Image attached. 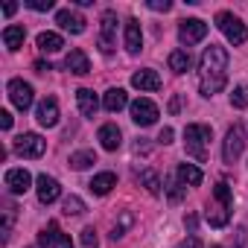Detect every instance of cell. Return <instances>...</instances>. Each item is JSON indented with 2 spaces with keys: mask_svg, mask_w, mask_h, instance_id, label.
<instances>
[{
  "mask_svg": "<svg viewBox=\"0 0 248 248\" xmlns=\"http://www.w3.org/2000/svg\"><path fill=\"white\" fill-rule=\"evenodd\" d=\"M35 120L41 123L44 129H53L56 123H59V102H56L53 96L41 99V102H38V108H35Z\"/></svg>",
  "mask_w": 248,
  "mask_h": 248,
  "instance_id": "cell-11",
  "label": "cell"
},
{
  "mask_svg": "<svg viewBox=\"0 0 248 248\" xmlns=\"http://www.w3.org/2000/svg\"><path fill=\"white\" fill-rule=\"evenodd\" d=\"M53 248H73V242H70V236H67V233H62V231H59V236H56Z\"/></svg>",
  "mask_w": 248,
  "mask_h": 248,
  "instance_id": "cell-37",
  "label": "cell"
},
{
  "mask_svg": "<svg viewBox=\"0 0 248 248\" xmlns=\"http://www.w3.org/2000/svg\"><path fill=\"white\" fill-rule=\"evenodd\" d=\"M149 9H155V12H170V9H172V3H170V0H152Z\"/></svg>",
  "mask_w": 248,
  "mask_h": 248,
  "instance_id": "cell-36",
  "label": "cell"
},
{
  "mask_svg": "<svg viewBox=\"0 0 248 248\" xmlns=\"http://www.w3.org/2000/svg\"><path fill=\"white\" fill-rule=\"evenodd\" d=\"M35 184H38V202H41V204H53V202L62 196V184H59L53 175H47V172H41Z\"/></svg>",
  "mask_w": 248,
  "mask_h": 248,
  "instance_id": "cell-10",
  "label": "cell"
},
{
  "mask_svg": "<svg viewBox=\"0 0 248 248\" xmlns=\"http://www.w3.org/2000/svg\"><path fill=\"white\" fill-rule=\"evenodd\" d=\"M82 245H85V248H96V245H99V236H96L93 228H85V231H82Z\"/></svg>",
  "mask_w": 248,
  "mask_h": 248,
  "instance_id": "cell-34",
  "label": "cell"
},
{
  "mask_svg": "<svg viewBox=\"0 0 248 248\" xmlns=\"http://www.w3.org/2000/svg\"><path fill=\"white\" fill-rule=\"evenodd\" d=\"M228 82V50L219 44H210L199 64V91L204 96H213Z\"/></svg>",
  "mask_w": 248,
  "mask_h": 248,
  "instance_id": "cell-1",
  "label": "cell"
},
{
  "mask_svg": "<svg viewBox=\"0 0 248 248\" xmlns=\"http://www.w3.org/2000/svg\"><path fill=\"white\" fill-rule=\"evenodd\" d=\"M242 149H245V132H242V126H231L228 135H225V143H222L225 164H236V158L242 155Z\"/></svg>",
  "mask_w": 248,
  "mask_h": 248,
  "instance_id": "cell-4",
  "label": "cell"
},
{
  "mask_svg": "<svg viewBox=\"0 0 248 248\" xmlns=\"http://www.w3.org/2000/svg\"><path fill=\"white\" fill-rule=\"evenodd\" d=\"M64 67H67L70 73H76V76L91 73V62H88L85 50H70V53H67V59H64Z\"/></svg>",
  "mask_w": 248,
  "mask_h": 248,
  "instance_id": "cell-15",
  "label": "cell"
},
{
  "mask_svg": "<svg viewBox=\"0 0 248 248\" xmlns=\"http://www.w3.org/2000/svg\"><path fill=\"white\" fill-rule=\"evenodd\" d=\"M231 207H233V202H219V207H210L207 210L210 228H225L231 222Z\"/></svg>",
  "mask_w": 248,
  "mask_h": 248,
  "instance_id": "cell-19",
  "label": "cell"
},
{
  "mask_svg": "<svg viewBox=\"0 0 248 248\" xmlns=\"http://www.w3.org/2000/svg\"><path fill=\"white\" fill-rule=\"evenodd\" d=\"M167 196H170V202H181L184 196H187V187L181 184V181H175V178H167Z\"/></svg>",
  "mask_w": 248,
  "mask_h": 248,
  "instance_id": "cell-28",
  "label": "cell"
},
{
  "mask_svg": "<svg viewBox=\"0 0 248 248\" xmlns=\"http://www.w3.org/2000/svg\"><path fill=\"white\" fill-rule=\"evenodd\" d=\"M64 213H67V216H79V213H85V202H82L79 196H67V199H64Z\"/></svg>",
  "mask_w": 248,
  "mask_h": 248,
  "instance_id": "cell-32",
  "label": "cell"
},
{
  "mask_svg": "<svg viewBox=\"0 0 248 248\" xmlns=\"http://www.w3.org/2000/svg\"><path fill=\"white\" fill-rule=\"evenodd\" d=\"M96 140L102 143L105 152H117L120 143H123V135H120V129L114 123H105V126H99V132H96Z\"/></svg>",
  "mask_w": 248,
  "mask_h": 248,
  "instance_id": "cell-13",
  "label": "cell"
},
{
  "mask_svg": "<svg viewBox=\"0 0 248 248\" xmlns=\"http://www.w3.org/2000/svg\"><path fill=\"white\" fill-rule=\"evenodd\" d=\"M231 105H233V108H248V85L233 88V93H231Z\"/></svg>",
  "mask_w": 248,
  "mask_h": 248,
  "instance_id": "cell-33",
  "label": "cell"
},
{
  "mask_svg": "<svg viewBox=\"0 0 248 248\" xmlns=\"http://www.w3.org/2000/svg\"><path fill=\"white\" fill-rule=\"evenodd\" d=\"M213 248H222V245H213Z\"/></svg>",
  "mask_w": 248,
  "mask_h": 248,
  "instance_id": "cell-44",
  "label": "cell"
},
{
  "mask_svg": "<svg viewBox=\"0 0 248 248\" xmlns=\"http://www.w3.org/2000/svg\"><path fill=\"white\" fill-rule=\"evenodd\" d=\"M35 44H38L41 53H59V50L64 47V38H62L59 32H41Z\"/></svg>",
  "mask_w": 248,
  "mask_h": 248,
  "instance_id": "cell-24",
  "label": "cell"
},
{
  "mask_svg": "<svg viewBox=\"0 0 248 248\" xmlns=\"http://www.w3.org/2000/svg\"><path fill=\"white\" fill-rule=\"evenodd\" d=\"M202 178H204V175H202V170H199L196 164H181V167H178V181H181L184 187H199Z\"/></svg>",
  "mask_w": 248,
  "mask_h": 248,
  "instance_id": "cell-22",
  "label": "cell"
},
{
  "mask_svg": "<svg viewBox=\"0 0 248 248\" xmlns=\"http://www.w3.org/2000/svg\"><path fill=\"white\" fill-rule=\"evenodd\" d=\"M178 248H202V242H199V236H187Z\"/></svg>",
  "mask_w": 248,
  "mask_h": 248,
  "instance_id": "cell-40",
  "label": "cell"
},
{
  "mask_svg": "<svg viewBox=\"0 0 248 248\" xmlns=\"http://www.w3.org/2000/svg\"><path fill=\"white\" fill-rule=\"evenodd\" d=\"M140 184H143L152 196H158V193H161V178H158V172H155V170H143V172H140Z\"/></svg>",
  "mask_w": 248,
  "mask_h": 248,
  "instance_id": "cell-27",
  "label": "cell"
},
{
  "mask_svg": "<svg viewBox=\"0 0 248 248\" xmlns=\"http://www.w3.org/2000/svg\"><path fill=\"white\" fill-rule=\"evenodd\" d=\"M129 111H132V120L138 123V126H152V123L161 117V114H158V105H155L152 99H146V96L135 99V102L129 105Z\"/></svg>",
  "mask_w": 248,
  "mask_h": 248,
  "instance_id": "cell-7",
  "label": "cell"
},
{
  "mask_svg": "<svg viewBox=\"0 0 248 248\" xmlns=\"http://www.w3.org/2000/svg\"><path fill=\"white\" fill-rule=\"evenodd\" d=\"M207 143H210V126H204V123H190L184 129V149L196 161L207 158Z\"/></svg>",
  "mask_w": 248,
  "mask_h": 248,
  "instance_id": "cell-2",
  "label": "cell"
},
{
  "mask_svg": "<svg viewBox=\"0 0 248 248\" xmlns=\"http://www.w3.org/2000/svg\"><path fill=\"white\" fill-rule=\"evenodd\" d=\"M216 27L225 32V38H228L233 47H239V44L248 41V30H245V24H242L236 15H231V12H219V15H216Z\"/></svg>",
  "mask_w": 248,
  "mask_h": 248,
  "instance_id": "cell-3",
  "label": "cell"
},
{
  "mask_svg": "<svg viewBox=\"0 0 248 248\" xmlns=\"http://www.w3.org/2000/svg\"><path fill=\"white\" fill-rule=\"evenodd\" d=\"M158 143H164V146H167V143H172V129H170V126H167V129H161Z\"/></svg>",
  "mask_w": 248,
  "mask_h": 248,
  "instance_id": "cell-38",
  "label": "cell"
},
{
  "mask_svg": "<svg viewBox=\"0 0 248 248\" xmlns=\"http://www.w3.org/2000/svg\"><path fill=\"white\" fill-rule=\"evenodd\" d=\"M18 12V3H3V15L9 18V15H15Z\"/></svg>",
  "mask_w": 248,
  "mask_h": 248,
  "instance_id": "cell-41",
  "label": "cell"
},
{
  "mask_svg": "<svg viewBox=\"0 0 248 248\" xmlns=\"http://www.w3.org/2000/svg\"><path fill=\"white\" fill-rule=\"evenodd\" d=\"M56 24H59L62 30L73 32V35H82V32H85V18H82V15H76V12H70V9L56 12Z\"/></svg>",
  "mask_w": 248,
  "mask_h": 248,
  "instance_id": "cell-14",
  "label": "cell"
},
{
  "mask_svg": "<svg viewBox=\"0 0 248 248\" xmlns=\"http://www.w3.org/2000/svg\"><path fill=\"white\" fill-rule=\"evenodd\" d=\"M6 187H9V193H15V196H21V193H27L30 187H32V175L27 172V170H6Z\"/></svg>",
  "mask_w": 248,
  "mask_h": 248,
  "instance_id": "cell-12",
  "label": "cell"
},
{
  "mask_svg": "<svg viewBox=\"0 0 248 248\" xmlns=\"http://www.w3.org/2000/svg\"><path fill=\"white\" fill-rule=\"evenodd\" d=\"M132 85H135L138 91H158V88H161V76H158L155 70H138V73L132 76Z\"/></svg>",
  "mask_w": 248,
  "mask_h": 248,
  "instance_id": "cell-17",
  "label": "cell"
},
{
  "mask_svg": "<svg viewBox=\"0 0 248 248\" xmlns=\"http://www.w3.org/2000/svg\"><path fill=\"white\" fill-rule=\"evenodd\" d=\"M0 126H3L6 132L12 129V114H9V111H0Z\"/></svg>",
  "mask_w": 248,
  "mask_h": 248,
  "instance_id": "cell-39",
  "label": "cell"
},
{
  "mask_svg": "<svg viewBox=\"0 0 248 248\" xmlns=\"http://www.w3.org/2000/svg\"><path fill=\"white\" fill-rule=\"evenodd\" d=\"M114 44H117V12L108 9L102 12V30H99V50L105 56L114 53Z\"/></svg>",
  "mask_w": 248,
  "mask_h": 248,
  "instance_id": "cell-6",
  "label": "cell"
},
{
  "mask_svg": "<svg viewBox=\"0 0 248 248\" xmlns=\"http://www.w3.org/2000/svg\"><path fill=\"white\" fill-rule=\"evenodd\" d=\"M76 102H79V111H82L85 117H93L96 108H99V99H96V93H93L91 88H79V91H76Z\"/></svg>",
  "mask_w": 248,
  "mask_h": 248,
  "instance_id": "cell-18",
  "label": "cell"
},
{
  "mask_svg": "<svg viewBox=\"0 0 248 248\" xmlns=\"http://www.w3.org/2000/svg\"><path fill=\"white\" fill-rule=\"evenodd\" d=\"M88 187H91V193H93V196H108V193L117 187V175H114V172H99V175H93V178H91V184H88Z\"/></svg>",
  "mask_w": 248,
  "mask_h": 248,
  "instance_id": "cell-16",
  "label": "cell"
},
{
  "mask_svg": "<svg viewBox=\"0 0 248 248\" xmlns=\"http://www.w3.org/2000/svg\"><path fill=\"white\" fill-rule=\"evenodd\" d=\"M24 38H27V30L24 27H6L3 30V44H6V50H21L24 47Z\"/></svg>",
  "mask_w": 248,
  "mask_h": 248,
  "instance_id": "cell-23",
  "label": "cell"
},
{
  "mask_svg": "<svg viewBox=\"0 0 248 248\" xmlns=\"http://www.w3.org/2000/svg\"><path fill=\"white\" fill-rule=\"evenodd\" d=\"M56 236H59V225H56V222H50V225H47V228H44V231L38 233V248H47V245L53 248Z\"/></svg>",
  "mask_w": 248,
  "mask_h": 248,
  "instance_id": "cell-29",
  "label": "cell"
},
{
  "mask_svg": "<svg viewBox=\"0 0 248 248\" xmlns=\"http://www.w3.org/2000/svg\"><path fill=\"white\" fill-rule=\"evenodd\" d=\"M35 70H38V73H47V70H53V67H50V62H35Z\"/></svg>",
  "mask_w": 248,
  "mask_h": 248,
  "instance_id": "cell-42",
  "label": "cell"
},
{
  "mask_svg": "<svg viewBox=\"0 0 248 248\" xmlns=\"http://www.w3.org/2000/svg\"><path fill=\"white\" fill-rule=\"evenodd\" d=\"M132 225H135V216H132V213H123V216H120V222H117V225H114V231H111V239L117 242V239L126 233Z\"/></svg>",
  "mask_w": 248,
  "mask_h": 248,
  "instance_id": "cell-30",
  "label": "cell"
},
{
  "mask_svg": "<svg viewBox=\"0 0 248 248\" xmlns=\"http://www.w3.org/2000/svg\"><path fill=\"white\" fill-rule=\"evenodd\" d=\"M140 47H143L140 24H138V21H126V50L135 56V53H140Z\"/></svg>",
  "mask_w": 248,
  "mask_h": 248,
  "instance_id": "cell-21",
  "label": "cell"
},
{
  "mask_svg": "<svg viewBox=\"0 0 248 248\" xmlns=\"http://www.w3.org/2000/svg\"><path fill=\"white\" fill-rule=\"evenodd\" d=\"M9 99L18 111H27L32 105V85L24 82V79H12L9 82Z\"/></svg>",
  "mask_w": 248,
  "mask_h": 248,
  "instance_id": "cell-9",
  "label": "cell"
},
{
  "mask_svg": "<svg viewBox=\"0 0 248 248\" xmlns=\"http://www.w3.org/2000/svg\"><path fill=\"white\" fill-rule=\"evenodd\" d=\"M190 67H193V56H190L187 50H172V53H170V70L187 73Z\"/></svg>",
  "mask_w": 248,
  "mask_h": 248,
  "instance_id": "cell-25",
  "label": "cell"
},
{
  "mask_svg": "<svg viewBox=\"0 0 248 248\" xmlns=\"http://www.w3.org/2000/svg\"><path fill=\"white\" fill-rule=\"evenodd\" d=\"M102 105H105V111L114 114V111H120V108L129 105V96H126V91H123V88H111V91H105Z\"/></svg>",
  "mask_w": 248,
  "mask_h": 248,
  "instance_id": "cell-20",
  "label": "cell"
},
{
  "mask_svg": "<svg viewBox=\"0 0 248 248\" xmlns=\"http://www.w3.org/2000/svg\"><path fill=\"white\" fill-rule=\"evenodd\" d=\"M27 6L35 12H50L53 9V0H27Z\"/></svg>",
  "mask_w": 248,
  "mask_h": 248,
  "instance_id": "cell-35",
  "label": "cell"
},
{
  "mask_svg": "<svg viewBox=\"0 0 248 248\" xmlns=\"http://www.w3.org/2000/svg\"><path fill=\"white\" fill-rule=\"evenodd\" d=\"M207 35V24L204 21H199V18H187V21H181V27H178V38H181V44H199L202 38Z\"/></svg>",
  "mask_w": 248,
  "mask_h": 248,
  "instance_id": "cell-8",
  "label": "cell"
},
{
  "mask_svg": "<svg viewBox=\"0 0 248 248\" xmlns=\"http://www.w3.org/2000/svg\"><path fill=\"white\" fill-rule=\"evenodd\" d=\"M15 216H18V207H15V204H6V210H3V239H9V236H12Z\"/></svg>",
  "mask_w": 248,
  "mask_h": 248,
  "instance_id": "cell-31",
  "label": "cell"
},
{
  "mask_svg": "<svg viewBox=\"0 0 248 248\" xmlns=\"http://www.w3.org/2000/svg\"><path fill=\"white\" fill-rule=\"evenodd\" d=\"M44 149H47V140L35 132H27L15 140V155H21V158H41Z\"/></svg>",
  "mask_w": 248,
  "mask_h": 248,
  "instance_id": "cell-5",
  "label": "cell"
},
{
  "mask_svg": "<svg viewBox=\"0 0 248 248\" xmlns=\"http://www.w3.org/2000/svg\"><path fill=\"white\" fill-rule=\"evenodd\" d=\"M91 164H96V155L91 149H82V152H73L70 155V167L73 170H88Z\"/></svg>",
  "mask_w": 248,
  "mask_h": 248,
  "instance_id": "cell-26",
  "label": "cell"
},
{
  "mask_svg": "<svg viewBox=\"0 0 248 248\" xmlns=\"http://www.w3.org/2000/svg\"><path fill=\"white\" fill-rule=\"evenodd\" d=\"M178 108H181V99H178V96H172V102H170V111H172V114H175V111H178Z\"/></svg>",
  "mask_w": 248,
  "mask_h": 248,
  "instance_id": "cell-43",
  "label": "cell"
}]
</instances>
